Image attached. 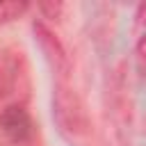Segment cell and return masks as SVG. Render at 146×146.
Segmentation results:
<instances>
[{"instance_id":"obj_3","label":"cell","mask_w":146,"mask_h":146,"mask_svg":"<svg viewBox=\"0 0 146 146\" xmlns=\"http://www.w3.org/2000/svg\"><path fill=\"white\" fill-rule=\"evenodd\" d=\"M32 32H34V41L39 43L46 62L50 64V68L59 75V80H66L68 71H71V59L66 55L64 43L57 39V34L43 23V21H34L32 23Z\"/></svg>"},{"instance_id":"obj_5","label":"cell","mask_w":146,"mask_h":146,"mask_svg":"<svg viewBox=\"0 0 146 146\" xmlns=\"http://www.w3.org/2000/svg\"><path fill=\"white\" fill-rule=\"evenodd\" d=\"M27 9H30L27 2H16V0L14 2H7V0H0V25L21 18Z\"/></svg>"},{"instance_id":"obj_7","label":"cell","mask_w":146,"mask_h":146,"mask_svg":"<svg viewBox=\"0 0 146 146\" xmlns=\"http://www.w3.org/2000/svg\"><path fill=\"white\" fill-rule=\"evenodd\" d=\"M135 52H137V59L146 66V34H141L139 36V41H137V48H135Z\"/></svg>"},{"instance_id":"obj_6","label":"cell","mask_w":146,"mask_h":146,"mask_svg":"<svg viewBox=\"0 0 146 146\" xmlns=\"http://www.w3.org/2000/svg\"><path fill=\"white\" fill-rule=\"evenodd\" d=\"M64 5L62 2H41L39 5V11L43 14V18H59Z\"/></svg>"},{"instance_id":"obj_4","label":"cell","mask_w":146,"mask_h":146,"mask_svg":"<svg viewBox=\"0 0 146 146\" xmlns=\"http://www.w3.org/2000/svg\"><path fill=\"white\" fill-rule=\"evenodd\" d=\"M0 128L9 141H14V144L27 141L32 137V119H30L25 105H18V103L5 105L0 112Z\"/></svg>"},{"instance_id":"obj_8","label":"cell","mask_w":146,"mask_h":146,"mask_svg":"<svg viewBox=\"0 0 146 146\" xmlns=\"http://www.w3.org/2000/svg\"><path fill=\"white\" fill-rule=\"evenodd\" d=\"M137 18H139L141 25H146V2H141V5L137 7Z\"/></svg>"},{"instance_id":"obj_2","label":"cell","mask_w":146,"mask_h":146,"mask_svg":"<svg viewBox=\"0 0 146 146\" xmlns=\"http://www.w3.org/2000/svg\"><path fill=\"white\" fill-rule=\"evenodd\" d=\"M52 119L57 121L59 132L64 137H68L71 141L87 135V121H84L80 98L71 89V84L66 80H59L55 84V91H52Z\"/></svg>"},{"instance_id":"obj_1","label":"cell","mask_w":146,"mask_h":146,"mask_svg":"<svg viewBox=\"0 0 146 146\" xmlns=\"http://www.w3.org/2000/svg\"><path fill=\"white\" fill-rule=\"evenodd\" d=\"M0 98L7 100V105H25V100L30 98L27 64L23 52L16 48L0 50Z\"/></svg>"}]
</instances>
